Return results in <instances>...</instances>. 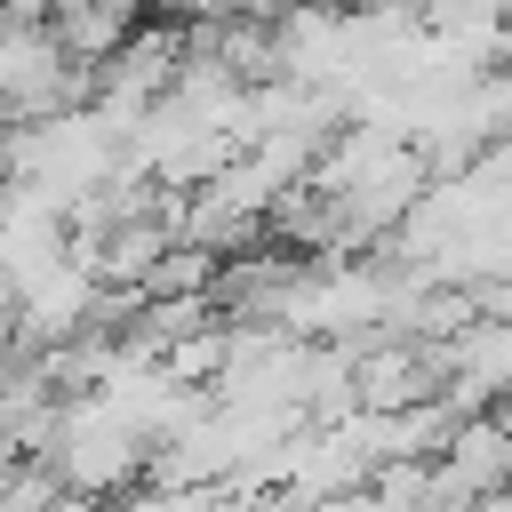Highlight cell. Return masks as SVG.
<instances>
[{
	"label": "cell",
	"mask_w": 512,
	"mask_h": 512,
	"mask_svg": "<svg viewBox=\"0 0 512 512\" xmlns=\"http://www.w3.org/2000/svg\"><path fill=\"white\" fill-rule=\"evenodd\" d=\"M96 312H104V288H96V272H88V256H80V248H64L56 264H40L32 280H16V288H8V320H16L32 344L80 336Z\"/></svg>",
	"instance_id": "1"
}]
</instances>
